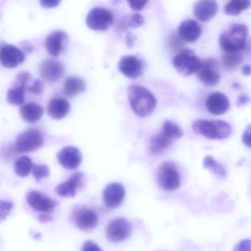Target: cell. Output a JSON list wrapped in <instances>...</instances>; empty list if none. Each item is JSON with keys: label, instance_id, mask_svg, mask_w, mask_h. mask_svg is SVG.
I'll list each match as a JSON object with an SVG mask.
<instances>
[{"label": "cell", "instance_id": "obj_1", "mask_svg": "<svg viewBox=\"0 0 251 251\" xmlns=\"http://www.w3.org/2000/svg\"><path fill=\"white\" fill-rule=\"evenodd\" d=\"M128 97L131 109L140 117L151 114L157 103L154 95L141 85H131L128 89Z\"/></svg>", "mask_w": 251, "mask_h": 251}, {"label": "cell", "instance_id": "obj_2", "mask_svg": "<svg viewBox=\"0 0 251 251\" xmlns=\"http://www.w3.org/2000/svg\"><path fill=\"white\" fill-rule=\"evenodd\" d=\"M249 29L246 25L238 24L231 26L221 34L219 42L224 52H240L246 47Z\"/></svg>", "mask_w": 251, "mask_h": 251}, {"label": "cell", "instance_id": "obj_3", "mask_svg": "<svg viewBox=\"0 0 251 251\" xmlns=\"http://www.w3.org/2000/svg\"><path fill=\"white\" fill-rule=\"evenodd\" d=\"M193 128L196 134L211 139H224L231 134V125L222 120L199 119L194 122Z\"/></svg>", "mask_w": 251, "mask_h": 251}, {"label": "cell", "instance_id": "obj_4", "mask_svg": "<svg viewBox=\"0 0 251 251\" xmlns=\"http://www.w3.org/2000/svg\"><path fill=\"white\" fill-rule=\"evenodd\" d=\"M201 64L200 59L190 50H181L173 59L174 67L184 76H190L198 72Z\"/></svg>", "mask_w": 251, "mask_h": 251}, {"label": "cell", "instance_id": "obj_5", "mask_svg": "<svg viewBox=\"0 0 251 251\" xmlns=\"http://www.w3.org/2000/svg\"><path fill=\"white\" fill-rule=\"evenodd\" d=\"M44 143V139L41 131L31 128L18 136L13 147L16 153H27L41 148Z\"/></svg>", "mask_w": 251, "mask_h": 251}, {"label": "cell", "instance_id": "obj_6", "mask_svg": "<svg viewBox=\"0 0 251 251\" xmlns=\"http://www.w3.org/2000/svg\"><path fill=\"white\" fill-rule=\"evenodd\" d=\"M157 181L159 187L166 191H174L181 184V177L175 164L168 162L158 169Z\"/></svg>", "mask_w": 251, "mask_h": 251}, {"label": "cell", "instance_id": "obj_7", "mask_svg": "<svg viewBox=\"0 0 251 251\" xmlns=\"http://www.w3.org/2000/svg\"><path fill=\"white\" fill-rule=\"evenodd\" d=\"M32 79V75L26 72H21L16 77L13 86L7 93V100L10 104L22 106L25 103V93L27 91V84Z\"/></svg>", "mask_w": 251, "mask_h": 251}, {"label": "cell", "instance_id": "obj_8", "mask_svg": "<svg viewBox=\"0 0 251 251\" xmlns=\"http://www.w3.org/2000/svg\"><path fill=\"white\" fill-rule=\"evenodd\" d=\"M114 22V16L110 10L102 7L91 9L86 18L88 28L93 30L104 31L108 29Z\"/></svg>", "mask_w": 251, "mask_h": 251}, {"label": "cell", "instance_id": "obj_9", "mask_svg": "<svg viewBox=\"0 0 251 251\" xmlns=\"http://www.w3.org/2000/svg\"><path fill=\"white\" fill-rule=\"evenodd\" d=\"M131 234V225L124 218L112 221L106 230L107 238L112 243H119L128 239Z\"/></svg>", "mask_w": 251, "mask_h": 251}, {"label": "cell", "instance_id": "obj_10", "mask_svg": "<svg viewBox=\"0 0 251 251\" xmlns=\"http://www.w3.org/2000/svg\"><path fill=\"white\" fill-rule=\"evenodd\" d=\"M197 73L199 80L207 86H214L219 83L221 76L215 59L208 58L201 61Z\"/></svg>", "mask_w": 251, "mask_h": 251}, {"label": "cell", "instance_id": "obj_11", "mask_svg": "<svg viewBox=\"0 0 251 251\" xmlns=\"http://www.w3.org/2000/svg\"><path fill=\"white\" fill-rule=\"evenodd\" d=\"M26 202L33 210L41 214L51 213L56 206V202L38 191H29L26 195Z\"/></svg>", "mask_w": 251, "mask_h": 251}, {"label": "cell", "instance_id": "obj_12", "mask_svg": "<svg viewBox=\"0 0 251 251\" xmlns=\"http://www.w3.org/2000/svg\"><path fill=\"white\" fill-rule=\"evenodd\" d=\"M38 69L42 79L47 82H56L64 75L63 64L54 59H46L43 60L40 63Z\"/></svg>", "mask_w": 251, "mask_h": 251}, {"label": "cell", "instance_id": "obj_13", "mask_svg": "<svg viewBox=\"0 0 251 251\" xmlns=\"http://www.w3.org/2000/svg\"><path fill=\"white\" fill-rule=\"evenodd\" d=\"M25 60V53L16 46L7 44L0 49V62L5 68L16 67Z\"/></svg>", "mask_w": 251, "mask_h": 251}, {"label": "cell", "instance_id": "obj_14", "mask_svg": "<svg viewBox=\"0 0 251 251\" xmlns=\"http://www.w3.org/2000/svg\"><path fill=\"white\" fill-rule=\"evenodd\" d=\"M59 163L69 170H73L79 167L82 162V154L79 149L72 146L64 147L57 153Z\"/></svg>", "mask_w": 251, "mask_h": 251}, {"label": "cell", "instance_id": "obj_15", "mask_svg": "<svg viewBox=\"0 0 251 251\" xmlns=\"http://www.w3.org/2000/svg\"><path fill=\"white\" fill-rule=\"evenodd\" d=\"M125 197V187L119 183L109 184L103 192V200L106 206L110 209H114L120 206Z\"/></svg>", "mask_w": 251, "mask_h": 251}, {"label": "cell", "instance_id": "obj_16", "mask_svg": "<svg viewBox=\"0 0 251 251\" xmlns=\"http://www.w3.org/2000/svg\"><path fill=\"white\" fill-rule=\"evenodd\" d=\"M120 72L130 79H136L143 72V63L134 56H127L122 57L119 63Z\"/></svg>", "mask_w": 251, "mask_h": 251}, {"label": "cell", "instance_id": "obj_17", "mask_svg": "<svg viewBox=\"0 0 251 251\" xmlns=\"http://www.w3.org/2000/svg\"><path fill=\"white\" fill-rule=\"evenodd\" d=\"M206 108L209 113L213 115H222L229 109V100L225 94L221 92H214L206 99Z\"/></svg>", "mask_w": 251, "mask_h": 251}, {"label": "cell", "instance_id": "obj_18", "mask_svg": "<svg viewBox=\"0 0 251 251\" xmlns=\"http://www.w3.org/2000/svg\"><path fill=\"white\" fill-rule=\"evenodd\" d=\"M67 35L63 31H54L48 35L45 41L46 50L51 56L57 57L64 50Z\"/></svg>", "mask_w": 251, "mask_h": 251}, {"label": "cell", "instance_id": "obj_19", "mask_svg": "<svg viewBox=\"0 0 251 251\" xmlns=\"http://www.w3.org/2000/svg\"><path fill=\"white\" fill-rule=\"evenodd\" d=\"M75 218L76 226L82 231H91L98 224L97 214L91 209H81L75 213Z\"/></svg>", "mask_w": 251, "mask_h": 251}, {"label": "cell", "instance_id": "obj_20", "mask_svg": "<svg viewBox=\"0 0 251 251\" xmlns=\"http://www.w3.org/2000/svg\"><path fill=\"white\" fill-rule=\"evenodd\" d=\"M218 3L215 1H199L195 3L193 12L199 20L206 22L212 19L218 12Z\"/></svg>", "mask_w": 251, "mask_h": 251}, {"label": "cell", "instance_id": "obj_21", "mask_svg": "<svg viewBox=\"0 0 251 251\" xmlns=\"http://www.w3.org/2000/svg\"><path fill=\"white\" fill-rule=\"evenodd\" d=\"M83 175L80 172H76L65 182L58 184L56 187L55 192L61 197H74L76 190L82 184Z\"/></svg>", "mask_w": 251, "mask_h": 251}, {"label": "cell", "instance_id": "obj_22", "mask_svg": "<svg viewBox=\"0 0 251 251\" xmlns=\"http://www.w3.org/2000/svg\"><path fill=\"white\" fill-rule=\"evenodd\" d=\"M200 25L195 20H186L181 22L178 28L180 38L186 42L192 43L197 41L201 34Z\"/></svg>", "mask_w": 251, "mask_h": 251}, {"label": "cell", "instance_id": "obj_23", "mask_svg": "<svg viewBox=\"0 0 251 251\" xmlns=\"http://www.w3.org/2000/svg\"><path fill=\"white\" fill-rule=\"evenodd\" d=\"M70 111V104L66 99L55 97L49 102L47 112L49 116L54 119H63Z\"/></svg>", "mask_w": 251, "mask_h": 251}, {"label": "cell", "instance_id": "obj_24", "mask_svg": "<svg viewBox=\"0 0 251 251\" xmlns=\"http://www.w3.org/2000/svg\"><path fill=\"white\" fill-rule=\"evenodd\" d=\"M20 112L24 120L29 123H35L44 114V109L37 103H29L22 106Z\"/></svg>", "mask_w": 251, "mask_h": 251}, {"label": "cell", "instance_id": "obj_25", "mask_svg": "<svg viewBox=\"0 0 251 251\" xmlns=\"http://www.w3.org/2000/svg\"><path fill=\"white\" fill-rule=\"evenodd\" d=\"M86 89V84L82 78L79 77H70L65 81L63 91L69 97H74Z\"/></svg>", "mask_w": 251, "mask_h": 251}, {"label": "cell", "instance_id": "obj_26", "mask_svg": "<svg viewBox=\"0 0 251 251\" xmlns=\"http://www.w3.org/2000/svg\"><path fill=\"white\" fill-rule=\"evenodd\" d=\"M221 58L224 67L228 71L235 70L243 61L241 52H224Z\"/></svg>", "mask_w": 251, "mask_h": 251}, {"label": "cell", "instance_id": "obj_27", "mask_svg": "<svg viewBox=\"0 0 251 251\" xmlns=\"http://www.w3.org/2000/svg\"><path fill=\"white\" fill-rule=\"evenodd\" d=\"M171 143L172 141L160 132L152 137L149 147L152 153L158 154L167 150L171 145Z\"/></svg>", "mask_w": 251, "mask_h": 251}, {"label": "cell", "instance_id": "obj_28", "mask_svg": "<svg viewBox=\"0 0 251 251\" xmlns=\"http://www.w3.org/2000/svg\"><path fill=\"white\" fill-rule=\"evenodd\" d=\"M32 166H33V163L30 158L26 156H21L15 162V173L21 178H25L30 173Z\"/></svg>", "mask_w": 251, "mask_h": 251}, {"label": "cell", "instance_id": "obj_29", "mask_svg": "<svg viewBox=\"0 0 251 251\" xmlns=\"http://www.w3.org/2000/svg\"><path fill=\"white\" fill-rule=\"evenodd\" d=\"M251 5L248 0H232L225 6V13L229 16H238L243 10H247Z\"/></svg>", "mask_w": 251, "mask_h": 251}, {"label": "cell", "instance_id": "obj_30", "mask_svg": "<svg viewBox=\"0 0 251 251\" xmlns=\"http://www.w3.org/2000/svg\"><path fill=\"white\" fill-rule=\"evenodd\" d=\"M161 132L171 141L178 139L184 135L182 129L176 123L172 121H166L163 124Z\"/></svg>", "mask_w": 251, "mask_h": 251}, {"label": "cell", "instance_id": "obj_31", "mask_svg": "<svg viewBox=\"0 0 251 251\" xmlns=\"http://www.w3.org/2000/svg\"><path fill=\"white\" fill-rule=\"evenodd\" d=\"M203 166L220 178H224L226 175V171L225 168L221 164L216 162L212 156H207L204 158V159H203Z\"/></svg>", "mask_w": 251, "mask_h": 251}, {"label": "cell", "instance_id": "obj_32", "mask_svg": "<svg viewBox=\"0 0 251 251\" xmlns=\"http://www.w3.org/2000/svg\"><path fill=\"white\" fill-rule=\"evenodd\" d=\"M31 172L34 178L38 181L50 175V169L47 165H33Z\"/></svg>", "mask_w": 251, "mask_h": 251}, {"label": "cell", "instance_id": "obj_33", "mask_svg": "<svg viewBox=\"0 0 251 251\" xmlns=\"http://www.w3.org/2000/svg\"><path fill=\"white\" fill-rule=\"evenodd\" d=\"M13 207V202L0 200V222L5 221Z\"/></svg>", "mask_w": 251, "mask_h": 251}, {"label": "cell", "instance_id": "obj_34", "mask_svg": "<svg viewBox=\"0 0 251 251\" xmlns=\"http://www.w3.org/2000/svg\"><path fill=\"white\" fill-rule=\"evenodd\" d=\"M144 18L140 13H134L130 16L128 20V25L133 28H139L144 25Z\"/></svg>", "mask_w": 251, "mask_h": 251}, {"label": "cell", "instance_id": "obj_35", "mask_svg": "<svg viewBox=\"0 0 251 251\" xmlns=\"http://www.w3.org/2000/svg\"><path fill=\"white\" fill-rule=\"evenodd\" d=\"M27 91L35 95H40L44 91V84L40 80H36L28 86Z\"/></svg>", "mask_w": 251, "mask_h": 251}, {"label": "cell", "instance_id": "obj_36", "mask_svg": "<svg viewBox=\"0 0 251 251\" xmlns=\"http://www.w3.org/2000/svg\"><path fill=\"white\" fill-rule=\"evenodd\" d=\"M234 251H251V240H244L239 243Z\"/></svg>", "mask_w": 251, "mask_h": 251}, {"label": "cell", "instance_id": "obj_37", "mask_svg": "<svg viewBox=\"0 0 251 251\" xmlns=\"http://www.w3.org/2000/svg\"><path fill=\"white\" fill-rule=\"evenodd\" d=\"M82 251H103L100 246L91 241H87L84 243Z\"/></svg>", "mask_w": 251, "mask_h": 251}, {"label": "cell", "instance_id": "obj_38", "mask_svg": "<svg viewBox=\"0 0 251 251\" xmlns=\"http://www.w3.org/2000/svg\"><path fill=\"white\" fill-rule=\"evenodd\" d=\"M128 3L129 4L130 7L133 10L139 11V10H141L142 9L144 8L145 6L148 3V1H128Z\"/></svg>", "mask_w": 251, "mask_h": 251}, {"label": "cell", "instance_id": "obj_39", "mask_svg": "<svg viewBox=\"0 0 251 251\" xmlns=\"http://www.w3.org/2000/svg\"><path fill=\"white\" fill-rule=\"evenodd\" d=\"M243 141L247 147L251 148V125L246 130L243 136Z\"/></svg>", "mask_w": 251, "mask_h": 251}, {"label": "cell", "instance_id": "obj_40", "mask_svg": "<svg viewBox=\"0 0 251 251\" xmlns=\"http://www.w3.org/2000/svg\"><path fill=\"white\" fill-rule=\"evenodd\" d=\"M60 3V1H57V0H43V1H40V4L45 8H52V7H57Z\"/></svg>", "mask_w": 251, "mask_h": 251}, {"label": "cell", "instance_id": "obj_41", "mask_svg": "<svg viewBox=\"0 0 251 251\" xmlns=\"http://www.w3.org/2000/svg\"><path fill=\"white\" fill-rule=\"evenodd\" d=\"M249 102H250V98L247 95H242L239 97L237 105L238 106H245V105L248 104Z\"/></svg>", "mask_w": 251, "mask_h": 251}, {"label": "cell", "instance_id": "obj_42", "mask_svg": "<svg viewBox=\"0 0 251 251\" xmlns=\"http://www.w3.org/2000/svg\"><path fill=\"white\" fill-rule=\"evenodd\" d=\"M38 220H39L40 222L47 223L48 221H51V218L47 214H41L38 217Z\"/></svg>", "mask_w": 251, "mask_h": 251}, {"label": "cell", "instance_id": "obj_43", "mask_svg": "<svg viewBox=\"0 0 251 251\" xmlns=\"http://www.w3.org/2000/svg\"><path fill=\"white\" fill-rule=\"evenodd\" d=\"M242 72L245 76H249L251 75V66L250 65H245L242 69Z\"/></svg>", "mask_w": 251, "mask_h": 251}]
</instances>
